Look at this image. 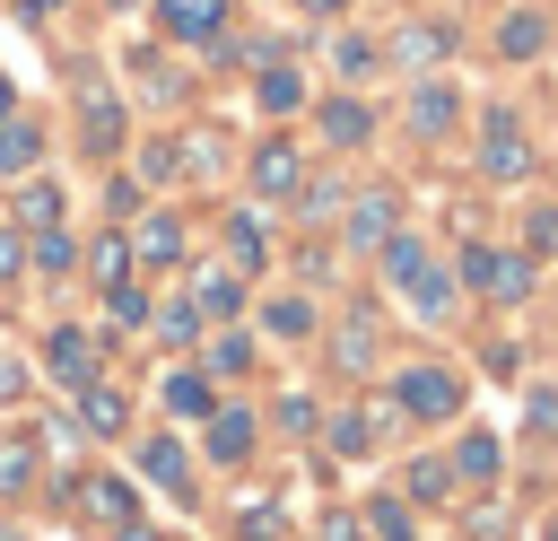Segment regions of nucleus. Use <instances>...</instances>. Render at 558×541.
I'll return each mask as SVG.
<instances>
[{"instance_id":"f257e3e1","label":"nucleus","mask_w":558,"mask_h":541,"mask_svg":"<svg viewBox=\"0 0 558 541\" xmlns=\"http://www.w3.org/2000/svg\"><path fill=\"white\" fill-rule=\"evenodd\" d=\"M105 349H113V332H105V323H52L35 358H44V375H52L61 393H78L87 375H105Z\"/></svg>"},{"instance_id":"f03ea898","label":"nucleus","mask_w":558,"mask_h":541,"mask_svg":"<svg viewBox=\"0 0 558 541\" xmlns=\"http://www.w3.org/2000/svg\"><path fill=\"white\" fill-rule=\"evenodd\" d=\"M61 497H70V515H78L96 541H105L113 524H131V515H140V489H131L122 471H61Z\"/></svg>"},{"instance_id":"7ed1b4c3","label":"nucleus","mask_w":558,"mask_h":541,"mask_svg":"<svg viewBox=\"0 0 558 541\" xmlns=\"http://www.w3.org/2000/svg\"><path fill=\"white\" fill-rule=\"evenodd\" d=\"M384 279H392L418 314H445V305H453V279L427 262V244H418V236H392V244H384Z\"/></svg>"},{"instance_id":"20e7f679","label":"nucleus","mask_w":558,"mask_h":541,"mask_svg":"<svg viewBox=\"0 0 558 541\" xmlns=\"http://www.w3.org/2000/svg\"><path fill=\"white\" fill-rule=\"evenodd\" d=\"M0 218H9L17 236H35V227H70V192H61V175H44V166H35V175H17Z\"/></svg>"},{"instance_id":"39448f33","label":"nucleus","mask_w":558,"mask_h":541,"mask_svg":"<svg viewBox=\"0 0 558 541\" xmlns=\"http://www.w3.org/2000/svg\"><path fill=\"white\" fill-rule=\"evenodd\" d=\"M122 236H131V262L140 270H183L192 262V236H183L174 209H140V227H122Z\"/></svg>"},{"instance_id":"423d86ee","label":"nucleus","mask_w":558,"mask_h":541,"mask_svg":"<svg viewBox=\"0 0 558 541\" xmlns=\"http://www.w3.org/2000/svg\"><path fill=\"white\" fill-rule=\"evenodd\" d=\"M462 279H471L480 297H497V305H523V297H532V262H523V253H497V244H471V253H462Z\"/></svg>"},{"instance_id":"0eeeda50","label":"nucleus","mask_w":558,"mask_h":541,"mask_svg":"<svg viewBox=\"0 0 558 541\" xmlns=\"http://www.w3.org/2000/svg\"><path fill=\"white\" fill-rule=\"evenodd\" d=\"M392 410H401V419H453V410H462V375H453V366H410V375L392 384Z\"/></svg>"},{"instance_id":"6e6552de","label":"nucleus","mask_w":558,"mask_h":541,"mask_svg":"<svg viewBox=\"0 0 558 541\" xmlns=\"http://www.w3.org/2000/svg\"><path fill=\"white\" fill-rule=\"evenodd\" d=\"M392 227H401V201H392L384 183H375V192H349V201H340V236H349L357 253H384V244H392Z\"/></svg>"},{"instance_id":"1a4fd4ad","label":"nucleus","mask_w":558,"mask_h":541,"mask_svg":"<svg viewBox=\"0 0 558 541\" xmlns=\"http://www.w3.org/2000/svg\"><path fill=\"white\" fill-rule=\"evenodd\" d=\"M70 401H78V410H70V419H78V436H105V445H113V436H131V393H122L113 375H87Z\"/></svg>"},{"instance_id":"9d476101","label":"nucleus","mask_w":558,"mask_h":541,"mask_svg":"<svg viewBox=\"0 0 558 541\" xmlns=\"http://www.w3.org/2000/svg\"><path fill=\"white\" fill-rule=\"evenodd\" d=\"M122 140H131V113H122V96L87 87V96H78V148L105 166V157H122Z\"/></svg>"},{"instance_id":"9b49d317","label":"nucleus","mask_w":558,"mask_h":541,"mask_svg":"<svg viewBox=\"0 0 558 541\" xmlns=\"http://www.w3.org/2000/svg\"><path fill=\"white\" fill-rule=\"evenodd\" d=\"M244 175H253V192H262V201H296V183H305V148H296L288 131H270V140L253 148V166H244Z\"/></svg>"},{"instance_id":"f8f14e48","label":"nucleus","mask_w":558,"mask_h":541,"mask_svg":"<svg viewBox=\"0 0 558 541\" xmlns=\"http://www.w3.org/2000/svg\"><path fill=\"white\" fill-rule=\"evenodd\" d=\"M253 445H262V419H253L244 401H218V410L201 419V454H209V462H253Z\"/></svg>"},{"instance_id":"ddd939ff","label":"nucleus","mask_w":558,"mask_h":541,"mask_svg":"<svg viewBox=\"0 0 558 541\" xmlns=\"http://www.w3.org/2000/svg\"><path fill=\"white\" fill-rule=\"evenodd\" d=\"M480 166L497 175V183H514V175H532V140H523V122L497 105L488 122H480Z\"/></svg>"},{"instance_id":"4468645a","label":"nucleus","mask_w":558,"mask_h":541,"mask_svg":"<svg viewBox=\"0 0 558 541\" xmlns=\"http://www.w3.org/2000/svg\"><path fill=\"white\" fill-rule=\"evenodd\" d=\"M44 489V445H35V428H17V436H0V506H26Z\"/></svg>"},{"instance_id":"2eb2a0df","label":"nucleus","mask_w":558,"mask_h":541,"mask_svg":"<svg viewBox=\"0 0 558 541\" xmlns=\"http://www.w3.org/2000/svg\"><path fill=\"white\" fill-rule=\"evenodd\" d=\"M131 462H140V480L192 497V454H183V436H131Z\"/></svg>"},{"instance_id":"dca6fc26","label":"nucleus","mask_w":558,"mask_h":541,"mask_svg":"<svg viewBox=\"0 0 558 541\" xmlns=\"http://www.w3.org/2000/svg\"><path fill=\"white\" fill-rule=\"evenodd\" d=\"M227 0H157V35L166 44H218Z\"/></svg>"},{"instance_id":"f3484780","label":"nucleus","mask_w":558,"mask_h":541,"mask_svg":"<svg viewBox=\"0 0 558 541\" xmlns=\"http://www.w3.org/2000/svg\"><path fill=\"white\" fill-rule=\"evenodd\" d=\"M78 262H87L96 297H105V288H122V279H140V262H131V236H122V227H96V236L78 244Z\"/></svg>"},{"instance_id":"a211bd4d","label":"nucleus","mask_w":558,"mask_h":541,"mask_svg":"<svg viewBox=\"0 0 558 541\" xmlns=\"http://www.w3.org/2000/svg\"><path fill=\"white\" fill-rule=\"evenodd\" d=\"M157 410H166V419H209L218 393H209L201 366H166V375H157Z\"/></svg>"},{"instance_id":"6ab92c4d","label":"nucleus","mask_w":558,"mask_h":541,"mask_svg":"<svg viewBox=\"0 0 558 541\" xmlns=\"http://www.w3.org/2000/svg\"><path fill=\"white\" fill-rule=\"evenodd\" d=\"M44 148H52V140H44V122H35V113H9V122H0V183L35 175V166H44Z\"/></svg>"},{"instance_id":"aec40b11","label":"nucleus","mask_w":558,"mask_h":541,"mask_svg":"<svg viewBox=\"0 0 558 541\" xmlns=\"http://www.w3.org/2000/svg\"><path fill=\"white\" fill-rule=\"evenodd\" d=\"M314 131H323V148H366L375 140V113L357 96H331V105H314Z\"/></svg>"},{"instance_id":"412c9836","label":"nucleus","mask_w":558,"mask_h":541,"mask_svg":"<svg viewBox=\"0 0 558 541\" xmlns=\"http://www.w3.org/2000/svg\"><path fill=\"white\" fill-rule=\"evenodd\" d=\"M201 375H209V384H227V375H253V332H235V323L201 332Z\"/></svg>"},{"instance_id":"4be33fe9","label":"nucleus","mask_w":558,"mask_h":541,"mask_svg":"<svg viewBox=\"0 0 558 541\" xmlns=\"http://www.w3.org/2000/svg\"><path fill=\"white\" fill-rule=\"evenodd\" d=\"M262 262H270V236H262V218H253V209H227V270H235V279H253Z\"/></svg>"},{"instance_id":"5701e85b","label":"nucleus","mask_w":558,"mask_h":541,"mask_svg":"<svg viewBox=\"0 0 558 541\" xmlns=\"http://www.w3.org/2000/svg\"><path fill=\"white\" fill-rule=\"evenodd\" d=\"M192 305H201V323L218 332V323L244 314V279H235V270H201V279H192Z\"/></svg>"},{"instance_id":"b1692460","label":"nucleus","mask_w":558,"mask_h":541,"mask_svg":"<svg viewBox=\"0 0 558 541\" xmlns=\"http://www.w3.org/2000/svg\"><path fill=\"white\" fill-rule=\"evenodd\" d=\"M253 105L279 122V113H296L305 105V70H288V61H262V79H253Z\"/></svg>"},{"instance_id":"393cba45","label":"nucleus","mask_w":558,"mask_h":541,"mask_svg":"<svg viewBox=\"0 0 558 541\" xmlns=\"http://www.w3.org/2000/svg\"><path fill=\"white\" fill-rule=\"evenodd\" d=\"M453 113H462V105H453V87H436V79H418V87H410V131H418V140H445V131H453Z\"/></svg>"},{"instance_id":"a878e982","label":"nucleus","mask_w":558,"mask_h":541,"mask_svg":"<svg viewBox=\"0 0 558 541\" xmlns=\"http://www.w3.org/2000/svg\"><path fill=\"white\" fill-rule=\"evenodd\" d=\"M26 270L70 279V270H78V236H70V227H35V236H26Z\"/></svg>"},{"instance_id":"bb28decb","label":"nucleus","mask_w":558,"mask_h":541,"mask_svg":"<svg viewBox=\"0 0 558 541\" xmlns=\"http://www.w3.org/2000/svg\"><path fill=\"white\" fill-rule=\"evenodd\" d=\"M148 332H157V340H174V349H192L209 323H201V305H192V297H166V305H148Z\"/></svg>"},{"instance_id":"cd10ccee","label":"nucleus","mask_w":558,"mask_h":541,"mask_svg":"<svg viewBox=\"0 0 558 541\" xmlns=\"http://www.w3.org/2000/svg\"><path fill=\"white\" fill-rule=\"evenodd\" d=\"M445 52H453V26H436V17L392 35V61H445Z\"/></svg>"},{"instance_id":"c85d7f7f","label":"nucleus","mask_w":558,"mask_h":541,"mask_svg":"<svg viewBox=\"0 0 558 541\" xmlns=\"http://www.w3.org/2000/svg\"><path fill=\"white\" fill-rule=\"evenodd\" d=\"M541 44H549V26H541V17H532V9H514V17H506V26H497V52H506V61H532V52H541Z\"/></svg>"},{"instance_id":"c756f323","label":"nucleus","mask_w":558,"mask_h":541,"mask_svg":"<svg viewBox=\"0 0 558 541\" xmlns=\"http://www.w3.org/2000/svg\"><path fill=\"white\" fill-rule=\"evenodd\" d=\"M131 175H140V192H148V183H174V175H183L174 140H140V148H131Z\"/></svg>"},{"instance_id":"7c9ffc66","label":"nucleus","mask_w":558,"mask_h":541,"mask_svg":"<svg viewBox=\"0 0 558 541\" xmlns=\"http://www.w3.org/2000/svg\"><path fill=\"white\" fill-rule=\"evenodd\" d=\"M331 358H340L349 375H366V366H375V323H366V314L340 323V332H331Z\"/></svg>"},{"instance_id":"2f4dec72","label":"nucleus","mask_w":558,"mask_h":541,"mask_svg":"<svg viewBox=\"0 0 558 541\" xmlns=\"http://www.w3.org/2000/svg\"><path fill=\"white\" fill-rule=\"evenodd\" d=\"M131 323H148V288H140V279L105 288V332H131Z\"/></svg>"},{"instance_id":"473e14b6","label":"nucleus","mask_w":558,"mask_h":541,"mask_svg":"<svg viewBox=\"0 0 558 541\" xmlns=\"http://www.w3.org/2000/svg\"><path fill=\"white\" fill-rule=\"evenodd\" d=\"M262 332H279V340H305V332H314V305H305V297H270V305H262Z\"/></svg>"},{"instance_id":"72a5a7b5","label":"nucleus","mask_w":558,"mask_h":541,"mask_svg":"<svg viewBox=\"0 0 558 541\" xmlns=\"http://www.w3.org/2000/svg\"><path fill=\"white\" fill-rule=\"evenodd\" d=\"M453 471L462 480H497V436H462L453 445Z\"/></svg>"},{"instance_id":"f704fd0d","label":"nucleus","mask_w":558,"mask_h":541,"mask_svg":"<svg viewBox=\"0 0 558 541\" xmlns=\"http://www.w3.org/2000/svg\"><path fill=\"white\" fill-rule=\"evenodd\" d=\"M288 524H279V506L270 497H253V506H235V541H279Z\"/></svg>"},{"instance_id":"c9c22d12","label":"nucleus","mask_w":558,"mask_h":541,"mask_svg":"<svg viewBox=\"0 0 558 541\" xmlns=\"http://www.w3.org/2000/svg\"><path fill=\"white\" fill-rule=\"evenodd\" d=\"M17 288H26V236L0 218V297H17Z\"/></svg>"},{"instance_id":"e433bc0d","label":"nucleus","mask_w":558,"mask_h":541,"mask_svg":"<svg viewBox=\"0 0 558 541\" xmlns=\"http://www.w3.org/2000/svg\"><path fill=\"white\" fill-rule=\"evenodd\" d=\"M174 157H183L192 175H218V166H227V140H218V131H192V140H183Z\"/></svg>"},{"instance_id":"4c0bfd02","label":"nucleus","mask_w":558,"mask_h":541,"mask_svg":"<svg viewBox=\"0 0 558 541\" xmlns=\"http://www.w3.org/2000/svg\"><path fill=\"white\" fill-rule=\"evenodd\" d=\"M366 532H375V541H410V506H401V497H375V506H366Z\"/></svg>"},{"instance_id":"58836bf2","label":"nucleus","mask_w":558,"mask_h":541,"mask_svg":"<svg viewBox=\"0 0 558 541\" xmlns=\"http://www.w3.org/2000/svg\"><path fill=\"white\" fill-rule=\"evenodd\" d=\"M331 61H340V79H366V70H375L384 52H375L366 35H340V44H331Z\"/></svg>"},{"instance_id":"ea45409f","label":"nucleus","mask_w":558,"mask_h":541,"mask_svg":"<svg viewBox=\"0 0 558 541\" xmlns=\"http://www.w3.org/2000/svg\"><path fill=\"white\" fill-rule=\"evenodd\" d=\"M445 489H453V462H436V454L410 462V497H445Z\"/></svg>"},{"instance_id":"a19ab883","label":"nucleus","mask_w":558,"mask_h":541,"mask_svg":"<svg viewBox=\"0 0 558 541\" xmlns=\"http://www.w3.org/2000/svg\"><path fill=\"white\" fill-rule=\"evenodd\" d=\"M26 393H35V375H26L17 358H0V410H9V401H26Z\"/></svg>"},{"instance_id":"79ce46f5","label":"nucleus","mask_w":558,"mask_h":541,"mask_svg":"<svg viewBox=\"0 0 558 541\" xmlns=\"http://www.w3.org/2000/svg\"><path fill=\"white\" fill-rule=\"evenodd\" d=\"M279 428H288V436H305V428H314V401H305V393H288V401H279Z\"/></svg>"},{"instance_id":"37998d69","label":"nucleus","mask_w":558,"mask_h":541,"mask_svg":"<svg viewBox=\"0 0 558 541\" xmlns=\"http://www.w3.org/2000/svg\"><path fill=\"white\" fill-rule=\"evenodd\" d=\"M532 253H558V209H532Z\"/></svg>"},{"instance_id":"c03bdc74","label":"nucleus","mask_w":558,"mask_h":541,"mask_svg":"<svg viewBox=\"0 0 558 541\" xmlns=\"http://www.w3.org/2000/svg\"><path fill=\"white\" fill-rule=\"evenodd\" d=\"M105 541H166V532H157V524H140V515H131V524H113V532H105Z\"/></svg>"},{"instance_id":"a18cd8bd","label":"nucleus","mask_w":558,"mask_h":541,"mask_svg":"<svg viewBox=\"0 0 558 541\" xmlns=\"http://www.w3.org/2000/svg\"><path fill=\"white\" fill-rule=\"evenodd\" d=\"M357 532H366L357 515H331V524H323V541H357Z\"/></svg>"},{"instance_id":"49530a36","label":"nucleus","mask_w":558,"mask_h":541,"mask_svg":"<svg viewBox=\"0 0 558 541\" xmlns=\"http://www.w3.org/2000/svg\"><path fill=\"white\" fill-rule=\"evenodd\" d=\"M9 113H26V105H17V79L0 70V122H9Z\"/></svg>"},{"instance_id":"de8ad7c7","label":"nucleus","mask_w":558,"mask_h":541,"mask_svg":"<svg viewBox=\"0 0 558 541\" xmlns=\"http://www.w3.org/2000/svg\"><path fill=\"white\" fill-rule=\"evenodd\" d=\"M296 9H305V17H340L349 0H296Z\"/></svg>"},{"instance_id":"09e8293b","label":"nucleus","mask_w":558,"mask_h":541,"mask_svg":"<svg viewBox=\"0 0 558 541\" xmlns=\"http://www.w3.org/2000/svg\"><path fill=\"white\" fill-rule=\"evenodd\" d=\"M17 9H26V17H61L70 0H17Z\"/></svg>"},{"instance_id":"8fccbe9b","label":"nucleus","mask_w":558,"mask_h":541,"mask_svg":"<svg viewBox=\"0 0 558 541\" xmlns=\"http://www.w3.org/2000/svg\"><path fill=\"white\" fill-rule=\"evenodd\" d=\"M105 9H113V17H131V9H140V0H105Z\"/></svg>"},{"instance_id":"3c124183","label":"nucleus","mask_w":558,"mask_h":541,"mask_svg":"<svg viewBox=\"0 0 558 541\" xmlns=\"http://www.w3.org/2000/svg\"><path fill=\"white\" fill-rule=\"evenodd\" d=\"M0 541H26V532H17V524H0Z\"/></svg>"}]
</instances>
